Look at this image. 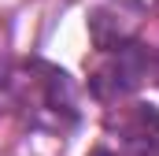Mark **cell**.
Masks as SVG:
<instances>
[{
  "mask_svg": "<svg viewBox=\"0 0 159 156\" xmlns=\"http://www.w3.org/2000/svg\"><path fill=\"white\" fill-rule=\"evenodd\" d=\"M126 145L133 149V156H159V112L148 104H137L126 123H122Z\"/></svg>",
  "mask_w": 159,
  "mask_h": 156,
  "instance_id": "cell-1",
  "label": "cell"
},
{
  "mask_svg": "<svg viewBox=\"0 0 159 156\" xmlns=\"http://www.w3.org/2000/svg\"><path fill=\"white\" fill-rule=\"evenodd\" d=\"M89 156H115V153H107V149H93Z\"/></svg>",
  "mask_w": 159,
  "mask_h": 156,
  "instance_id": "cell-2",
  "label": "cell"
},
{
  "mask_svg": "<svg viewBox=\"0 0 159 156\" xmlns=\"http://www.w3.org/2000/svg\"><path fill=\"white\" fill-rule=\"evenodd\" d=\"M156 75H159V56H156Z\"/></svg>",
  "mask_w": 159,
  "mask_h": 156,
  "instance_id": "cell-3",
  "label": "cell"
},
{
  "mask_svg": "<svg viewBox=\"0 0 159 156\" xmlns=\"http://www.w3.org/2000/svg\"><path fill=\"white\" fill-rule=\"evenodd\" d=\"M156 4H159V0H156Z\"/></svg>",
  "mask_w": 159,
  "mask_h": 156,
  "instance_id": "cell-4",
  "label": "cell"
}]
</instances>
